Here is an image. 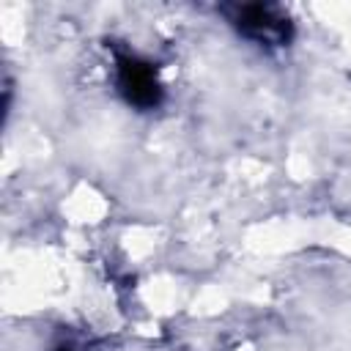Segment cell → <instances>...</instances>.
I'll list each match as a JSON object with an SVG mask.
<instances>
[{
    "mask_svg": "<svg viewBox=\"0 0 351 351\" xmlns=\"http://www.w3.org/2000/svg\"><path fill=\"white\" fill-rule=\"evenodd\" d=\"M115 85H118V93L126 99V104L137 110H154L162 101V82H159L156 69L137 55L118 58Z\"/></svg>",
    "mask_w": 351,
    "mask_h": 351,
    "instance_id": "cell-2",
    "label": "cell"
},
{
    "mask_svg": "<svg viewBox=\"0 0 351 351\" xmlns=\"http://www.w3.org/2000/svg\"><path fill=\"white\" fill-rule=\"evenodd\" d=\"M52 351H93V346H88L82 340H60L52 346Z\"/></svg>",
    "mask_w": 351,
    "mask_h": 351,
    "instance_id": "cell-3",
    "label": "cell"
},
{
    "mask_svg": "<svg viewBox=\"0 0 351 351\" xmlns=\"http://www.w3.org/2000/svg\"><path fill=\"white\" fill-rule=\"evenodd\" d=\"M230 25L258 47H285L293 38V22L277 5H233Z\"/></svg>",
    "mask_w": 351,
    "mask_h": 351,
    "instance_id": "cell-1",
    "label": "cell"
}]
</instances>
